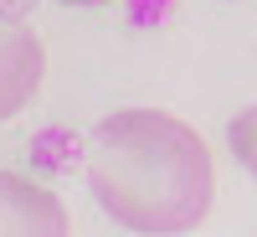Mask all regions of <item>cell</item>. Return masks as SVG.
I'll use <instances>...</instances> for the list:
<instances>
[{"mask_svg":"<svg viewBox=\"0 0 257 237\" xmlns=\"http://www.w3.org/2000/svg\"><path fill=\"white\" fill-rule=\"evenodd\" d=\"M103 217L139 237H185L211 217L216 155L196 124L165 109H113L82 160Z\"/></svg>","mask_w":257,"mask_h":237,"instance_id":"6da1fadb","label":"cell"},{"mask_svg":"<svg viewBox=\"0 0 257 237\" xmlns=\"http://www.w3.org/2000/svg\"><path fill=\"white\" fill-rule=\"evenodd\" d=\"M0 237H72L67 201L21 170H0Z\"/></svg>","mask_w":257,"mask_h":237,"instance_id":"7a4b0ae2","label":"cell"},{"mask_svg":"<svg viewBox=\"0 0 257 237\" xmlns=\"http://www.w3.org/2000/svg\"><path fill=\"white\" fill-rule=\"evenodd\" d=\"M47 77V47L26 21L0 16V124L16 119Z\"/></svg>","mask_w":257,"mask_h":237,"instance_id":"3957f363","label":"cell"},{"mask_svg":"<svg viewBox=\"0 0 257 237\" xmlns=\"http://www.w3.org/2000/svg\"><path fill=\"white\" fill-rule=\"evenodd\" d=\"M226 149H231V160L257 181V103L242 109V114H231V124H226Z\"/></svg>","mask_w":257,"mask_h":237,"instance_id":"277c9868","label":"cell"},{"mask_svg":"<svg viewBox=\"0 0 257 237\" xmlns=\"http://www.w3.org/2000/svg\"><path fill=\"white\" fill-rule=\"evenodd\" d=\"M62 6H108V0H62Z\"/></svg>","mask_w":257,"mask_h":237,"instance_id":"5b68a950","label":"cell"}]
</instances>
